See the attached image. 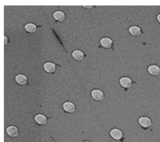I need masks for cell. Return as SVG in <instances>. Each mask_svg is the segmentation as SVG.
<instances>
[{
	"mask_svg": "<svg viewBox=\"0 0 160 142\" xmlns=\"http://www.w3.org/2000/svg\"><path fill=\"white\" fill-rule=\"evenodd\" d=\"M53 16L55 20L59 21H62L64 19L65 15L61 11H57L53 14Z\"/></svg>",
	"mask_w": 160,
	"mask_h": 142,
	"instance_id": "cell-13",
	"label": "cell"
},
{
	"mask_svg": "<svg viewBox=\"0 0 160 142\" xmlns=\"http://www.w3.org/2000/svg\"><path fill=\"white\" fill-rule=\"evenodd\" d=\"M6 131L9 135L11 137H16L18 134V129L15 126H11L9 127L7 129Z\"/></svg>",
	"mask_w": 160,
	"mask_h": 142,
	"instance_id": "cell-6",
	"label": "cell"
},
{
	"mask_svg": "<svg viewBox=\"0 0 160 142\" xmlns=\"http://www.w3.org/2000/svg\"><path fill=\"white\" fill-rule=\"evenodd\" d=\"M91 95L95 100L101 101L104 98V94L103 92L99 89H95L92 91Z\"/></svg>",
	"mask_w": 160,
	"mask_h": 142,
	"instance_id": "cell-3",
	"label": "cell"
},
{
	"mask_svg": "<svg viewBox=\"0 0 160 142\" xmlns=\"http://www.w3.org/2000/svg\"><path fill=\"white\" fill-rule=\"evenodd\" d=\"M5 44H6L7 43V38L5 37Z\"/></svg>",
	"mask_w": 160,
	"mask_h": 142,
	"instance_id": "cell-16",
	"label": "cell"
},
{
	"mask_svg": "<svg viewBox=\"0 0 160 142\" xmlns=\"http://www.w3.org/2000/svg\"><path fill=\"white\" fill-rule=\"evenodd\" d=\"M45 70L49 73L54 72L55 69V66L54 63L50 62L46 63L44 65Z\"/></svg>",
	"mask_w": 160,
	"mask_h": 142,
	"instance_id": "cell-9",
	"label": "cell"
},
{
	"mask_svg": "<svg viewBox=\"0 0 160 142\" xmlns=\"http://www.w3.org/2000/svg\"><path fill=\"white\" fill-rule=\"evenodd\" d=\"M72 56L74 59L78 60H82L84 57L83 53L80 51H76L72 53Z\"/></svg>",
	"mask_w": 160,
	"mask_h": 142,
	"instance_id": "cell-12",
	"label": "cell"
},
{
	"mask_svg": "<svg viewBox=\"0 0 160 142\" xmlns=\"http://www.w3.org/2000/svg\"><path fill=\"white\" fill-rule=\"evenodd\" d=\"M130 33L134 36H137L140 33V29L139 27L136 26H132L129 29Z\"/></svg>",
	"mask_w": 160,
	"mask_h": 142,
	"instance_id": "cell-14",
	"label": "cell"
},
{
	"mask_svg": "<svg viewBox=\"0 0 160 142\" xmlns=\"http://www.w3.org/2000/svg\"><path fill=\"white\" fill-rule=\"evenodd\" d=\"M140 125L144 128H148L152 125L151 120L146 117H141L138 120Z\"/></svg>",
	"mask_w": 160,
	"mask_h": 142,
	"instance_id": "cell-1",
	"label": "cell"
},
{
	"mask_svg": "<svg viewBox=\"0 0 160 142\" xmlns=\"http://www.w3.org/2000/svg\"><path fill=\"white\" fill-rule=\"evenodd\" d=\"M84 142H90V141H85Z\"/></svg>",
	"mask_w": 160,
	"mask_h": 142,
	"instance_id": "cell-18",
	"label": "cell"
},
{
	"mask_svg": "<svg viewBox=\"0 0 160 142\" xmlns=\"http://www.w3.org/2000/svg\"><path fill=\"white\" fill-rule=\"evenodd\" d=\"M110 134L113 139L117 140L121 139L123 136L122 131L116 128L113 129L111 130Z\"/></svg>",
	"mask_w": 160,
	"mask_h": 142,
	"instance_id": "cell-2",
	"label": "cell"
},
{
	"mask_svg": "<svg viewBox=\"0 0 160 142\" xmlns=\"http://www.w3.org/2000/svg\"><path fill=\"white\" fill-rule=\"evenodd\" d=\"M16 80L18 83L23 85L26 83L27 79L26 76L23 74H20L16 76Z\"/></svg>",
	"mask_w": 160,
	"mask_h": 142,
	"instance_id": "cell-11",
	"label": "cell"
},
{
	"mask_svg": "<svg viewBox=\"0 0 160 142\" xmlns=\"http://www.w3.org/2000/svg\"><path fill=\"white\" fill-rule=\"evenodd\" d=\"M35 120L37 123L40 125H44L47 121L46 117L41 114H38L35 117Z\"/></svg>",
	"mask_w": 160,
	"mask_h": 142,
	"instance_id": "cell-10",
	"label": "cell"
},
{
	"mask_svg": "<svg viewBox=\"0 0 160 142\" xmlns=\"http://www.w3.org/2000/svg\"><path fill=\"white\" fill-rule=\"evenodd\" d=\"M120 83L122 86L126 88H130L132 85V81L128 77H123L120 79Z\"/></svg>",
	"mask_w": 160,
	"mask_h": 142,
	"instance_id": "cell-4",
	"label": "cell"
},
{
	"mask_svg": "<svg viewBox=\"0 0 160 142\" xmlns=\"http://www.w3.org/2000/svg\"><path fill=\"white\" fill-rule=\"evenodd\" d=\"M157 19L159 22L160 23V14L158 15L157 16Z\"/></svg>",
	"mask_w": 160,
	"mask_h": 142,
	"instance_id": "cell-17",
	"label": "cell"
},
{
	"mask_svg": "<svg viewBox=\"0 0 160 142\" xmlns=\"http://www.w3.org/2000/svg\"><path fill=\"white\" fill-rule=\"evenodd\" d=\"M25 28L28 32L33 33L36 31V27L34 24L32 23H28L26 25L25 27Z\"/></svg>",
	"mask_w": 160,
	"mask_h": 142,
	"instance_id": "cell-15",
	"label": "cell"
},
{
	"mask_svg": "<svg viewBox=\"0 0 160 142\" xmlns=\"http://www.w3.org/2000/svg\"><path fill=\"white\" fill-rule=\"evenodd\" d=\"M148 70L149 73L153 76H158L160 73L159 67L155 65H152L149 67L148 68Z\"/></svg>",
	"mask_w": 160,
	"mask_h": 142,
	"instance_id": "cell-7",
	"label": "cell"
},
{
	"mask_svg": "<svg viewBox=\"0 0 160 142\" xmlns=\"http://www.w3.org/2000/svg\"><path fill=\"white\" fill-rule=\"evenodd\" d=\"M112 41L108 38H104L102 39L101 41V43L103 47L109 48L111 47L112 44Z\"/></svg>",
	"mask_w": 160,
	"mask_h": 142,
	"instance_id": "cell-8",
	"label": "cell"
},
{
	"mask_svg": "<svg viewBox=\"0 0 160 142\" xmlns=\"http://www.w3.org/2000/svg\"><path fill=\"white\" fill-rule=\"evenodd\" d=\"M64 109L67 112L72 113L75 110V106L72 102H67L65 103L63 105Z\"/></svg>",
	"mask_w": 160,
	"mask_h": 142,
	"instance_id": "cell-5",
	"label": "cell"
}]
</instances>
